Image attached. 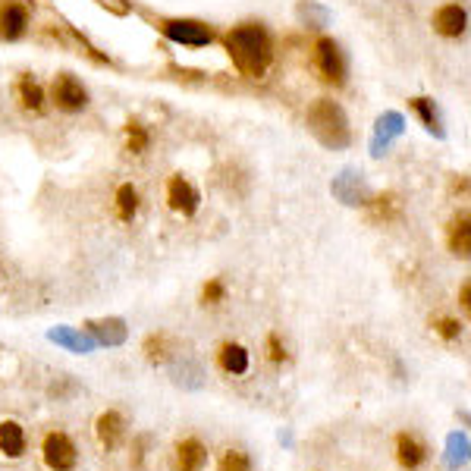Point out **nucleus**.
I'll list each match as a JSON object with an SVG mask.
<instances>
[{
	"mask_svg": "<svg viewBox=\"0 0 471 471\" xmlns=\"http://www.w3.org/2000/svg\"><path fill=\"white\" fill-rule=\"evenodd\" d=\"M13 94H16L19 107L29 113H41L44 111V101H48V94H44V88L38 85L35 79H31L29 73H22L16 79V85H13Z\"/></svg>",
	"mask_w": 471,
	"mask_h": 471,
	"instance_id": "15",
	"label": "nucleus"
},
{
	"mask_svg": "<svg viewBox=\"0 0 471 471\" xmlns=\"http://www.w3.org/2000/svg\"><path fill=\"white\" fill-rule=\"evenodd\" d=\"M29 31V10L19 0H6L0 6V38L4 41H19Z\"/></svg>",
	"mask_w": 471,
	"mask_h": 471,
	"instance_id": "11",
	"label": "nucleus"
},
{
	"mask_svg": "<svg viewBox=\"0 0 471 471\" xmlns=\"http://www.w3.org/2000/svg\"><path fill=\"white\" fill-rule=\"evenodd\" d=\"M173 468L176 471H205L208 468V447L199 437H182L173 449Z\"/></svg>",
	"mask_w": 471,
	"mask_h": 471,
	"instance_id": "10",
	"label": "nucleus"
},
{
	"mask_svg": "<svg viewBox=\"0 0 471 471\" xmlns=\"http://www.w3.org/2000/svg\"><path fill=\"white\" fill-rule=\"evenodd\" d=\"M447 239H449V252L456 254V258L466 261L471 254V227H468V211L456 214L453 220H449L447 227Z\"/></svg>",
	"mask_w": 471,
	"mask_h": 471,
	"instance_id": "16",
	"label": "nucleus"
},
{
	"mask_svg": "<svg viewBox=\"0 0 471 471\" xmlns=\"http://www.w3.org/2000/svg\"><path fill=\"white\" fill-rule=\"evenodd\" d=\"M157 29H161L164 38L182 44V48H208L214 41L211 25H205L201 19H161Z\"/></svg>",
	"mask_w": 471,
	"mask_h": 471,
	"instance_id": "5",
	"label": "nucleus"
},
{
	"mask_svg": "<svg viewBox=\"0 0 471 471\" xmlns=\"http://www.w3.org/2000/svg\"><path fill=\"white\" fill-rule=\"evenodd\" d=\"M315 69L321 73V79L333 88H342L349 79V60H346V50L340 48V41L333 38H317L315 41Z\"/></svg>",
	"mask_w": 471,
	"mask_h": 471,
	"instance_id": "3",
	"label": "nucleus"
},
{
	"mask_svg": "<svg viewBox=\"0 0 471 471\" xmlns=\"http://www.w3.org/2000/svg\"><path fill=\"white\" fill-rule=\"evenodd\" d=\"M94 440H98V447L104 449V453L120 449V443L126 440V418H123V412H117V409L101 412L98 422H94Z\"/></svg>",
	"mask_w": 471,
	"mask_h": 471,
	"instance_id": "9",
	"label": "nucleus"
},
{
	"mask_svg": "<svg viewBox=\"0 0 471 471\" xmlns=\"http://www.w3.org/2000/svg\"><path fill=\"white\" fill-rule=\"evenodd\" d=\"M264 355H267V361H271V365H283V361L289 359L283 336H280V333H267V340H264Z\"/></svg>",
	"mask_w": 471,
	"mask_h": 471,
	"instance_id": "25",
	"label": "nucleus"
},
{
	"mask_svg": "<svg viewBox=\"0 0 471 471\" xmlns=\"http://www.w3.org/2000/svg\"><path fill=\"white\" fill-rule=\"evenodd\" d=\"M459 305H462V308H471V286L468 283H462V289H459Z\"/></svg>",
	"mask_w": 471,
	"mask_h": 471,
	"instance_id": "27",
	"label": "nucleus"
},
{
	"mask_svg": "<svg viewBox=\"0 0 471 471\" xmlns=\"http://www.w3.org/2000/svg\"><path fill=\"white\" fill-rule=\"evenodd\" d=\"M393 456H396V466L405 468V471H418L424 462L431 459V449L422 437L409 434V431H399L393 437Z\"/></svg>",
	"mask_w": 471,
	"mask_h": 471,
	"instance_id": "8",
	"label": "nucleus"
},
{
	"mask_svg": "<svg viewBox=\"0 0 471 471\" xmlns=\"http://www.w3.org/2000/svg\"><path fill=\"white\" fill-rule=\"evenodd\" d=\"M466 189H468V180H466V176H462V180H456V182H453V192H466Z\"/></svg>",
	"mask_w": 471,
	"mask_h": 471,
	"instance_id": "28",
	"label": "nucleus"
},
{
	"mask_svg": "<svg viewBox=\"0 0 471 471\" xmlns=\"http://www.w3.org/2000/svg\"><path fill=\"white\" fill-rule=\"evenodd\" d=\"M123 136H126V151L129 155H145V151L151 148V132L148 126L142 123V120H126L123 126Z\"/></svg>",
	"mask_w": 471,
	"mask_h": 471,
	"instance_id": "20",
	"label": "nucleus"
},
{
	"mask_svg": "<svg viewBox=\"0 0 471 471\" xmlns=\"http://www.w3.org/2000/svg\"><path fill=\"white\" fill-rule=\"evenodd\" d=\"M113 205H117V218L123 220V224H132L138 214V205H142V195H138V189L132 186V182H123V186L117 189Z\"/></svg>",
	"mask_w": 471,
	"mask_h": 471,
	"instance_id": "19",
	"label": "nucleus"
},
{
	"mask_svg": "<svg viewBox=\"0 0 471 471\" xmlns=\"http://www.w3.org/2000/svg\"><path fill=\"white\" fill-rule=\"evenodd\" d=\"M227 296H230V289H227V283L220 277H211L205 286H201V305H208V308H218V305H224Z\"/></svg>",
	"mask_w": 471,
	"mask_h": 471,
	"instance_id": "22",
	"label": "nucleus"
},
{
	"mask_svg": "<svg viewBox=\"0 0 471 471\" xmlns=\"http://www.w3.org/2000/svg\"><path fill=\"white\" fill-rule=\"evenodd\" d=\"M434 31L443 38H462L468 31V10L459 4H447L434 13Z\"/></svg>",
	"mask_w": 471,
	"mask_h": 471,
	"instance_id": "12",
	"label": "nucleus"
},
{
	"mask_svg": "<svg viewBox=\"0 0 471 471\" xmlns=\"http://www.w3.org/2000/svg\"><path fill=\"white\" fill-rule=\"evenodd\" d=\"M218 368L224 374H230V378H242L252 368V355H248V349L242 342L227 340L218 346Z\"/></svg>",
	"mask_w": 471,
	"mask_h": 471,
	"instance_id": "14",
	"label": "nucleus"
},
{
	"mask_svg": "<svg viewBox=\"0 0 471 471\" xmlns=\"http://www.w3.org/2000/svg\"><path fill=\"white\" fill-rule=\"evenodd\" d=\"M142 352H145V359H148L151 365H167V361L173 359V352H176V342H173V336H170V333L157 330V333L145 336Z\"/></svg>",
	"mask_w": 471,
	"mask_h": 471,
	"instance_id": "17",
	"label": "nucleus"
},
{
	"mask_svg": "<svg viewBox=\"0 0 471 471\" xmlns=\"http://www.w3.org/2000/svg\"><path fill=\"white\" fill-rule=\"evenodd\" d=\"M98 4L104 6V10L117 13V16H126V13H129V4H126V0H98Z\"/></svg>",
	"mask_w": 471,
	"mask_h": 471,
	"instance_id": "26",
	"label": "nucleus"
},
{
	"mask_svg": "<svg viewBox=\"0 0 471 471\" xmlns=\"http://www.w3.org/2000/svg\"><path fill=\"white\" fill-rule=\"evenodd\" d=\"M409 111L422 120V126L434 136H443V126H440V113H437V104L431 98H412L409 101Z\"/></svg>",
	"mask_w": 471,
	"mask_h": 471,
	"instance_id": "21",
	"label": "nucleus"
},
{
	"mask_svg": "<svg viewBox=\"0 0 471 471\" xmlns=\"http://www.w3.org/2000/svg\"><path fill=\"white\" fill-rule=\"evenodd\" d=\"M25 449H29L25 428L16 422V418H4V422H0V456L16 462L25 456Z\"/></svg>",
	"mask_w": 471,
	"mask_h": 471,
	"instance_id": "13",
	"label": "nucleus"
},
{
	"mask_svg": "<svg viewBox=\"0 0 471 471\" xmlns=\"http://www.w3.org/2000/svg\"><path fill=\"white\" fill-rule=\"evenodd\" d=\"M50 101L63 113H82L88 107V88L73 73H60L50 82Z\"/></svg>",
	"mask_w": 471,
	"mask_h": 471,
	"instance_id": "6",
	"label": "nucleus"
},
{
	"mask_svg": "<svg viewBox=\"0 0 471 471\" xmlns=\"http://www.w3.org/2000/svg\"><path fill=\"white\" fill-rule=\"evenodd\" d=\"M218 471H254L252 459H248V453H242V449H227V453H220L218 459Z\"/></svg>",
	"mask_w": 471,
	"mask_h": 471,
	"instance_id": "23",
	"label": "nucleus"
},
{
	"mask_svg": "<svg viewBox=\"0 0 471 471\" xmlns=\"http://www.w3.org/2000/svg\"><path fill=\"white\" fill-rule=\"evenodd\" d=\"M224 48L230 54L233 67L248 79H264L273 63V38L264 22L233 25L224 35Z\"/></svg>",
	"mask_w": 471,
	"mask_h": 471,
	"instance_id": "1",
	"label": "nucleus"
},
{
	"mask_svg": "<svg viewBox=\"0 0 471 471\" xmlns=\"http://www.w3.org/2000/svg\"><path fill=\"white\" fill-rule=\"evenodd\" d=\"M431 327H434V333L447 342H456L462 336V321H456V317H434Z\"/></svg>",
	"mask_w": 471,
	"mask_h": 471,
	"instance_id": "24",
	"label": "nucleus"
},
{
	"mask_svg": "<svg viewBox=\"0 0 471 471\" xmlns=\"http://www.w3.org/2000/svg\"><path fill=\"white\" fill-rule=\"evenodd\" d=\"M368 211H371V218L378 220V224H396L399 218H403V201H399L396 192H384V195H374L371 201H365Z\"/></svg>",
	"mask_w": 471,
	"mask_h": 471,
	"instance_id": "18",
	"label": "nucleus"
},
{
	"mask_svg": "<svg viewBox=\"0 0 471 471\" xmlns=\"http://www.w3.org/2000/svg\"><path fill=\"white\" fill-rule=\"evenodd\" d=\"M167 205H170V211L180 214V218H195L201 208V192L186 180V176L176 173L167 180Z\"/></svg>",
	"mask_w": 471,
	"mask_h": 471,
	"instance_id": "7",
	"label": "nucleus"
},
{
	"mask_svg": "<svg viewBox=\"0 0 471 471\" xmlns=\"http://www.w3.org/2000/svg\"><path fill=\"white\" fill-rule=\"evenodd\" d=\"M308 132L330 151H342L352 145V129H349V117L342 111V104L330 98H317L315 104L308 107Z\"/></svg>",
	"mask_w": 471,
	"mask_h": 471,
	"instance_id": "2",
	"label": "nucleus"
},
{
	"mask_svg": "<svg viewBox=\"0 0 471 471\" xmlns=\"http://www.w3.org/2000/svg\"><path fill=\"white\" fill-rule=\"evenodd\" d=\"M41 462L48 471H73L79 466V447L67 431H48L41 437Z\"/></svg>",
	"mask_w": 471,
	"mask_h": 471,
	"instance_id": "4",
	"label": "nucleus"
}]
</instances>
